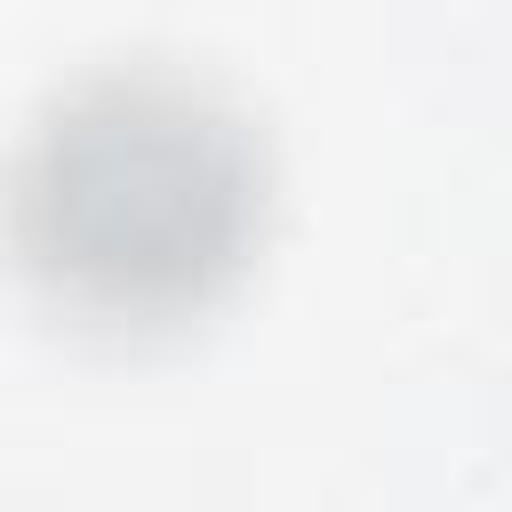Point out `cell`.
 <instances>
[{
  "label": "cell",
  "instance_id": "1",
  "mask_svg": "<svg viewBox=\"0 0 512 512\" xmlns=\"http://www.w3.org/2000/svg\"><path fill=\"white\" fill-rule=\"evenodd\" d=\"M264 152L232 104L168 72L72 88L8 176L24 272L80 320L152 328L200 312L256 248Z\"/></svg>",
  "mask_w": 512,
  "mask_h": 512
}]
</instances>
